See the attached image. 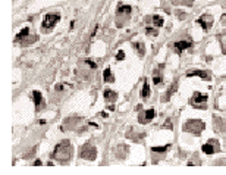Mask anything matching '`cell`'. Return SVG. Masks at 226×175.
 <instances>
[{
    "label": "cell",
    "mask_w": 226,
    "mask_h": 175,
    "mask_svg": "<svg viewBox=\"0 0 226 175\" xmlns=\"http://www.w3.org/2000/svg\"><path fill=\"white\" fill-rule=\"evenodd\" d=\"M148 96H150V87H148V83L144 80V85H143V90H141V97L145 100Z\"/></svg>",
    "instance_id": "14"
},
{
    "label": "cell",
    "mask_w": 226,
    "mask_h": 175,
    "mask_svg": "<svg viewBox=\"0 0 226 175\" xmlns=\"http://www.w3.org/2000/svg\"><path fill=\"white\" fill-rule=\"evenodd\" d=\"M153 22L156 27H162L163 25V18H160V16H157V15H154L153 16Z\"/></svg>",
    "instance_id": "19"
},
{
    "label": "cell",
    "mask_w": 226,
    "mask_h": 175,
    "mask_svg": "<svg viewBox=\"0 0 226 175\" xmlns=\"http://www.w3.org/2000/svg\"><path fill=\"white\" fill-rule=\"evenodd\" d=\"M134 47H135V50L138 52V54H140V56H144V53H145L144 44H143V43H134Z\"/></svg>",
    "instance_id": "15"
},
{
    "label": "cell",
    "mask_w": 226,
    "mask_h": 175,
    "mask_svg": "<svg viewBox=\"0 0 226 175\" xmlns=\"http://www.w3.org/2000/svg\"><path fill=\"white\" fill-rule=\"evenodd\" d=\"M204 128H206V125H204V122L200 121V119H189V121H187L183 124V131L193 132L195 136H200Z\"/></svg>",
    "instance_id": "2"
},
{
    "label": "cell",
    "mask_w": 226,
    "mask_h": 175,
    "mask_svg": "<svg viewBox=\"0 0 226 175\" xmlns=\"http://www.w3.org/2000/svg\"><path fill=\"white\" fill-rule=\"evenodd\" d=\"M198 24L203 27V29H208L213 24V18L210 16V15H203L201 18L198 19Z\"/></svg>",
    "instance_id": "9"
},
{
    "label": "cell",
    "mask_w": 226,
    "mask_h": 175,
    "mask_svg": "<svg viewBox=\"0 0 226 175\" xmlns=\"http://www.w3.org/2000/svg\"><path fill=\"white\" fill-rule=\"evenodd\" d=\"M103 80H104V83H112L113 81V75H112V71L109 68L103 71Z\"/></svg>",
    "instance_id": "13"
},
{
    "label": "cell",
    "mask_w": 226,
    "mask_h": 175,
    "mask_svg": "<svg viewBox=\"0 0 226 175\" xmlns=\"http://www.w3.org/2000/svg\"><path fill=\"white\" fill-rule=\"evenodd\" d=\"M129 12H132L131 6H119L118 9V13H129Z\"/></svg>",
    "instance_id": "18"
},
{
    "label": "cell",
    "mask_w": 226,
    "mask_h": 175,
    "mask_svg": "<svg viewBox=\"0 0 226 175\" xmlns=\"http://www.w3.org/2000/svg\"><path fill=\"white\" fill-rule=\"evenodd\" d=\"M207 100V96L206 94H201V93H194V96H193V99H191V103H193L194 106L195 105H201V103H204Z\"/></svg>",
    "instance_id": "10"
},
{
    "label": "cell",
    "mask_w": 226,
    "mask_h": 175,
    "mask_svg": "<svg viewBox=\"0 0 226 175\" xmlns=\"http://www.w3.org/2000/svg\"><path fill=\"white\" fill-rule=\"evenodd\" d=\"M163 126H166V128H169V130H170V128H172V122H170V119H168V121L164 122Z\"/></svg>",
    "instance_id": "23"
},
{
    "label": "cell",
    "mask_w": 226,
    "mask_h": 175,
    "mask_svg": "<svg viewBox=\"0 0 226 175\" xmlns=\"http://www.w3.org/2000/svg\"><path fill=\"white\" fill-rule=\"evenodd\" d=\"M28 34H29V29H28V28H24V29H22V31L19 33V34L16 35V39H15V40H16V41H21V40H24Z\"/></svg>",
    "instance_id": "17"
},
{
    "label": "cell",
    "mask_w": 226,
    "mask_h": 175,
    "mask_svg": "<svg viewBox=\"0 0 226 175\" xmlns=\"http://www.w3.org/2000/svg\"><path fill=\"white\" fill-rule=\"evenodd\" d=\"M222 24H226V15H223V16H222Z\"/></svg>",
    "instance_id": "27"
},
{
    "label": "cell",
    "mask_w": 226,
    "mask_h": 175,
    "mask_svg": "<svg viewBox=\"0 0 226 175\" xmlns=\"http://www.w3.org/2000/svg\"><path fill=\"white\" fill-rule=\"evenodd\" d=\"M85 62L88 63V65H90V66H91V68H96V63H94V62H91V60H88V59H87Z\"/></svg>",
    "instance_id": "25"
},
{
    "label": "cell",
    "mask_w": 226,
    "mask_h": 175,
    "mask_svg": "<svg viewBox=\"0 0 226 175\" xmlns=\"http://www.w3.org/2000/svg\"><path fill=\"white\" fill-rule=\"evenodd\" d=\"M187 77H200V78H203V80H207V81H210V80H212V75H210V72H207V71H198V69H195V71H191V72H188Z\"/></svg>",
    "instance_id": "7"
},
{
    "label": "cell",
    "mask_w": 226,
    "mask_h": 175,
    "mask_svg": "<svg viewBox=\"0 0 226 175\" xmlns=\"http://www.w3.org/2000/svg\"><path fill=\"white\" fill-rule=\"evenodd\" d=\"M125 58V53H123V52H122V50H120V52H118V54H116V59H123Z\"/></svg>",
    "instance_id": "22"
},
{
    "label": "cell",
    "mask_w": 226,
    "mask_h": 175,
    "mask_svg": "<svg viewBox=\"0 0 226 175\" xmlns=\"http://www.w3.org/2000/svg\"><path fill=\"white\" fill-rule=\"evenodd\" d=\"M34 165H41V161H40V159H38V161H35V162H34Z\"/></svg>",
    "instance_id": "28"
},
{
    "label": "cell",
    "mask_w": 226,
    "mask_h": 175,
    "mask_svg": "<svg viewBox=\"0 0 226 175\" xmlns=\"http://www.w3.org/2000/svg\"><path fill=\"white\" fill-rule=\"evenodd\" d=\"M219 149H220V146H219L217 140H208V143L201 147L203 153H206V155H213L214 152H219Z\"/></svg>",
    "instance_id": "5"
},
{
    "label": "cell",
    "mask_w": 226,
    "mask_h": 175,
    "mask_svg": "<svg viewBox=\"0 0 226 175\" xmlns=\"http://www.w3.org/2000/svg\"><path fill=\"white\" fill-rule=\"evenodd\" d=\"M79 156L82 159H88V161H94L97 157V150L96 147L91 146L90 143H87L84 146L81 147V152H79Z\"/></svg>",
    "instance_id": "3"
},
{
    "label": "cell",
    "mask_w": 226,
    "mask_h": 175,
    "mask_svg": "<svg viewBox=\"0 0 226 175\" xmlns=\"http://www.w3.org/2000/svg\"><path fill=\"white\" fill-rule=\"evenodd\" d=\"M178 18L179 19H185V13H179L178 12Z\"/></svg>",
    "instance_id": "26"
},
{
    "label": "cell",
    "mask_w": 226,
    "mask_h": 175,
    "mask_svg": "<svg viewBox=\"0 0 226 175\" xmlns=\"http://www.w3.org/2000/svg\"><path fill=\"white\" fill-rule=\"evenodd\" d=\"M183 3H185V5H188V6H193L194 0H183Z\"/></svg>",
    "instance_id": "24"
},
{
    "label": "cell",
    "mask_w": 226,
    "mask_h": 175,
    "mask_svg": "<svg viewBox=\"0 0 226 175\" xmlns=\"http://www.w3.org/2000/svg\"><path fill=\"white\" fill-rule=\"evenodd\" d=\"M104 99L110 100V102H115L116 99H118V94L115 91H112V90H104Z\"/></svg>",
    "instance_id": "12"
},
{
    "label": "cell",
    "mask_w": 226,
    "mask_h": 175,
    "mask_svg": "<svg viewBox=\"0 0 226 175\" xmlns=\"http://www.w3.org/2000/svg\"><path fill=\"white\" fill-rule=\"evenodd\" d=\"M169 149H170V144L162 146V147H151V152H154V153H163V152H168Z\"/></svg>",
    "instance_id": "16"
},
{
    "label": "cell",
    "mask_w": 226,
    "mask_h": 175,
    "mask_svg": "<svg viewBox=\"0 0 226 175\" xmlns=\"http://www.w3.org/2000/svg\"><path fill=\"white\" fill-rule=\"evenodd\" d=\"M173 47H175V52H176V53H182L183 50L193 47V41H178V43L173 44Z\"/></svg>",
    "instance_id": "8"
},
{
    "label": "cell",
    "mask_w": 226,
    "mask_h": 175,
    "mask_svg": "<svg viewBox=\"0 0 226 175\" xmlns=\"http://www.w3.org/2000/svg\"><path fill=\"white\" fill-rule=\"evenodd\" d=\"M33 97H34V103H35V106H37V111L40 109V106L43 105V96H41V93L40 91H33Z\"/></svg>",
    "instance_id": "11"
},
{
    "label": "cell",
    "mask_w": 226,
    "mask_h": 175,
    "mask_svg": "<svg viewBox=\"0 0 226 175\" xmlns=\"http://www.w3.org/2000/svg\"><path fill=\"white\" fill-rule=\"evenodd\" d=\"M153 83H154V84H160V83H162V75H160V74H156V72H154Z\"/></svg>",
    "instance_id": "20"
},
{
    "label": "cell",
    "mask_w": 226,
    "mask_h": 175,
    "mask_svg": "<svg viewBox=\"0 0 226 175\" xmlns=\"http://www.w3.org/2000/svg\"><path fill=\"white\" fill-rule=\"evenodd\" d=\"M60 19V15L59 13H48V15H46V18H44V21H43V28L44 29H52L54 27V24L58 22V21Z\"/></svg>",
    "instance_id": "4"
},
{
    "label": "cell",
    "mask_w": 226,
    "mask_h": 175,
    "mask_svg": "<svg viewBox=\"0 0 226 175\" xmlns=\"http://www.w3.org/2000/svg\"><path fill=\"white\" fill-rule=\"evenodd\" d=\"M72 156V146L68 140H63L62 143H59L56 149L53 152V159L59 162H68Z\"/></svg>",
    "instance_id": "1"
},
{
    "label": "cell",
    "mask_w": 226,
    "mask_h": 175,
    "mask_svg": "<svg viewBox=\"0 0 226 175\" xmlns=\"http://www.w3.org/2000/svg\"><path fill=\"white\" fill-rule=\"evenodd\" d=\"M145 33H147L148 35H157V31H156L154 28H147L145 29Z\"/></svg>",
    "instance_id": "21"
},
{
    "label": "cell",
    "mask_w": 226,
    "mask_h": 175,
    "mask_svg": "<svg viewBox=\"0 0 226 175\" xmlns=\"http://www.w3.org/2000/svg\"><path fill=\"white\" fill-rule=\"evenodd\" d=\"M154 116H156V111H154V109H148V111H145L144 113H141L138 121H140V124H147V122L151 121Z\"/></svg>",
    "instance_id": "6"
}]
</instances>
